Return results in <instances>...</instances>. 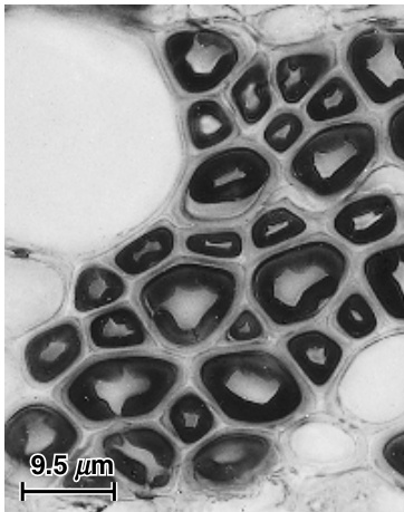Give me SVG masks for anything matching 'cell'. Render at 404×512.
I'll list each match as a JSON object with an SVG mask.
<instances>
[{"label":"cell","instance_id":"cell-25","mask_svg":"<svg viewBox=\"0 0 404 512\" xmlns=\"http://www.w3.org/2000/svg\"><path fill=\"white\" fill-rule=\"evenodd\" d=\"M360 106L353 84L342 75H334L311 94L305 114L314 123L334 122L357 113Z\"/></svg>","mask_w":404,"mask_h":512},{"label":"cell","instance_id":"cell-8","mask_svg":"<svg viewBox=\"0 0 404 512\" xmlns=\"http://www.w3.org/2000/svg\"><path fill=\"white\" fill-rule=\"evenodd\" d=\"M80 424L69 411L54 404L22 405L6 420V462L27 476L61 475L82 446Z\"/></svg>","mask_w":404,"mask_h":512},{"label":"cell","instance_id":"cell-28","mask_svg":"<svg viewBox=\"0 0 404 512\" xmlns=\"http://www.w3.org/2000/svg\"><path fill=\"white\" fill-rule=\"evenodd\" d=\"M336 328L349 340L362 342L378 332L379 315L367 295L353 291L346 295L334 312Z\"/></svg>","mask_w":404,"mask_h":512},{"label":"cell","instance_id":"cell-6","mask_svg":"<svg viewBox=\"0 0 404 512\" xmlns=\"http://www.w3.org/2000/svg\"><path fill=\"white\" fill-rule=\"evenodd\" d=\"M379 133L367 121H348L316 131L296 150L288 172L298 188L320 200L351 190L378 158Z\"/></svg>","mask_w":404,"mask_h":512},{"label":"cell","instance_id":"cell-15","mask_svg":"<svg viewBox=\"0 0 404 512\" xmlns=\"http://www.w3.org/2000/svg\"><path fill=\"white\" fill-rule=\"evenodd\" d=\"M397 202L386 193H371L344 205L332 219V229L344 243L358 248L382 243L399 226Z\"/></svg>","mask_w":404,"mask_h":512},{"label":"cell","instance_id":"cell-19","mask_svg":"<svg viewBox=\"0 0 404 512\" xmlns=\"http://www.w3.org/2000/svg\"><path fill=\"white\" fill-rule=\"evenodd\" d=\"M217 414L204 394L186 389L172 396L161 424L181 448H195L217 429Z\"/></svg>","mask_w":404,"mask_h":512},{"label":"cell","instance_id":"cell-2","mask_svg":"<svg viewBox=\"0 0 404 512\" xmlns=\"http://www.w3.org/2000/svg\"><path fill=\"white\" fill-rule=\"evenodd\" d=\"M242 295V276L233 267L184 259L149 275L136 301L150 330L175 351H191L223 330Z\"/></svg>","mask_w":404,"mask_h":512},{"label":"cell","instance_id":"cell-3","mask_svg":"<svg viewBox=\"0 0 404 512\" xmlns=\"http://www.w3.org/2000/svg\"><path fill=\"white\" fill-rule=\"evenodd\" d=\"M195 378L220 417L239 427H277L298 417L309 402L300 376L263 349L210 353L197 363Z\"/></svg>","mask_w":404,"mask_h":512},{"label":"cell","instance_id":"cell-12","mask_svg":"<svg viewBox=\"0 0 404 512\" xmlns=\"http://www.w3.org/2000/svg\"><path fill=\"white\" fill-rule=\"evenodd\" d=\"M345 60L373 105L387 106L404 98V27L364 28L351 38Z\"/></svg>","mask_w":404,"mask_h":512},{"label":"cell","instance_id":"cell-27","mask_svg":"<svg viewBox=\"0 0 404 512\" xmlns=\"http://www.w3.org/2000/svg\"><path fill=\"white\" fill-rule=\"evenodd\" d=\"M61 475L63 486L76 491L114 495L118 486L124 487L94 448L76 452Z\"/></svg>","mask_w":404,"mask_h":512},{"label":"cell","instance_id":"cell-11","mask_svg":"<svg viewBox=\"0 0 404 512\" xmlns=\"http://www.w3.org/2000/svg\"><path fill=\"white\" fill-rule=\"evenodd\" d=\"M162 55L173 83L181 93L204 96L216 92L243 61L242 46L215 28H187L169 34Z\"/></svg>","mask_w":404,"mask_h":512},{"label":"cell","instance_id":"cell-30","mask_svg":"<svg viewBox=\"0 0 404 512\" xmlns=\"http://www.w3.org/2000/svg\"><path fill=\"white\" fill-rule=\"evenodd\" d=\"M304 132L305 123L301 115L293 111H283L266 124L263 140L269 150L283 156L295 148Z\"/></svg>","mask_w":404,"mask_h":512},{"label":"cell","instance_id":"cell-20","mask_svg":"<svg viewBox=\"0 0 404 512\" xmlns=\"http://www.w3.org/2000/svg\"><path fill=\"white\" fill-rule=\"evenodd\" d=\"M333 65L334 54L327 47L282 56L275 66L274 79L283 102L288 105L302 103L331 72Z\"/></svg>","mask_w":404,"mask_h":512},{"label":"cell","instance_id":"cell-17","mask_svg":"<svg viewBox=\"0 0 404 512\" xmlns=\"http://www.w3.org/2000/svg\"><path fill=\"white\" fill-rule=\"evenodd\" d=\"M285 351L304 379L316 389L326 388L345 361L341 342L321 330H304L288 336Z\"/></svg>","mask_w":404,"mask_h":512},{"label":"cell","instance_id":"cell-24","mask_svg":"<svg viewBox=\"0 0 404 512\" xmlns=\"http://www.w3.org/2000/svg\"><path fill=\"white\" fill-rule=\"evenodd\" d=\"M187 139L197 153L223 146L236 134V123L224 104L215 99L192 102L185 114Z\"/></svg>","mask_w":404,"mask_h":512},{"label":"cell","instance_id":"cell-21","mask_svg":"<svg viewBox=\"0 0 404 512\" xmlns=\"http://www.w3.org/2000/svg\"><path fill=\"white\" fill-rule=\"evenodd\" d=\"M177 235L168 225H158L134 238L113 256L115 269L128 278L155 273L175 254Z\"/></svg>","mask_w":404,"mask_h":512},{"label":"cell","instance_id":"cell-1","mask_svg":"<svg viewBox=\"0 0 404 512\" xmlns=\"http://www.w3.org/2000/svg\"><path fill=\"white\" fill-rule=\"evenodd\" d=\"M184 376V367L167 355L113 353L81 365L57 396L86 428H113L156 417L178 392Z\"/></svg>","mask_w":404,"mask_h":512},{"label":"cell","instance_id":"cell-22","mask_svg":"<svg viewBox=\"0 0 404 512\" xmlns=\"http://www.w3.org/2000/svg\"><path fill=\"white\" fill-rule=\"evenodd\" d=\"M229 98L247 127L263 122L274 105L271 71L264 56H258L240 73L230 88Z\"/></svg>","mask_w":404,"mask_h":512},{"label":"cell","instance_id":"cell-14","mask_svg":"<svg viewBox=\"0 0 404 512\" xmlns=\"http://www.w3.org/2000/svg\"><path fill=\"white\" fill-rule=\"evenodd\" d=\"M86 351V335L74 320H64L44 328L28 340L23 350V366L28 381L46 388L61 381L78 365Z\"/></svg>","mask_w":404,"mask_h":512},{"label":"cell","instance_id":"cell-4","mask_svg":"<svg viewBox=\"0 0 404 512\" xmlns=\"http://www.w3.org/2000/svg\"><path fill=\"white\" fill-rule=\"evenodd\" d=\"M350 269L348 253L334 241L305 240L259 260L250 274L249 293L273 326L296 327L334 301Z\"/></svg>","mask_w":404,"mask_h":512},{"label":"cell","instance_id":"cell-9","mask_svg":"<svg viewBox=\"0 0 404 512\" xmlns=\"http://www.w3.org/2000/svg\"><path fill=\"white\" fill-rule=\"evenodd\" d=\"M93 448L124 487L141 494L172 488L182 465L179 444L155 423L113 427L95 439Z\"/></svg>","mask_w":404,"mask_h":512},{"label":"cell","instance_id":"cell-26","mask_svg":"<svg viewBox=\"0 0 404 512\" xmlns=\"http://www.w3.org/2000/svg\"><path fill=\"white\" fill-rule=\"evenodd\" d=\"M307 230L309 222L300 212L278 206L265 210L254 220L249 239L256 250H271L301 238Z\"/></svg>","mask_w":404,"mask_h":512},{"label":"cell","instance_id":"cell-16","mask_svg":"<svg viewBox=\"0 0 404 512\" xmlns=\"http://www.w3.org/2000/svg\"><path fill=\"white\" fill-rule=\"evenodd\" d=\"M86 341L94 352H130L147 347L150 327L141 313L128 304H117L95 313L85 325Z\"/></svg>","mask_w":404,"mask_h":512},{"label":"cell","instance_id":"cell-18","mask_svg":"<svg viewBox=\"0 0 404 512\" xmlns=\"http://www.w3.org/2000/svg\"><path fill=\"white\" fill-rule=\"evenodd\" d=\"M362 277L383 313L404 324V240L365 257Z\"/></svg>","mask_w":404,"mask_h":512},{"label":"cell","instance_id":"cell-7","mask_svg":"<svg viewBox=\"0 0 404 512\" xmlns=\"http://www.w3.org/2000/svg\"><path fill=\"white\" fill-rule=\"evenodd\" d=\"M353 422L383 427L404 417V332L378 338L353 357L335 393Z\"/></svg>","mask_w":404,"mask_h":512},{"label":"cell","instance_id":"cell-32","mask_svg":"<svg viewBox=\"0 0 404 512\" xmlns=\"http://www.w3.org/2000/svg\"><path fill=\"white\" fill-rule=\"evenodd\" d=\"M381 458L393 475L404 481V430L394 433L383 443Z\"/></svg>","mask_w":404,"mask_h":512},{"label":"cell","instance_id":"cell-10","mask_svg":"<svg viewBox=\"0 0 404 512\" xmlns=\"http://www.w3.org/2000/svg\"><path fill=\"white\" fill-rule=\"evenodd\" d=\"M273 439L250 430H228L198 444L182 465L187 485L206 494H229L263 478L277 462Z\"/></svg>","mask_w":404,"mask_h":512},{"label":"cell","instance_id":"cell-29","mask_svg":"<svg viewBox=\"0 0 404 512\" xmlns=\"http://www.w3.org/2000/svg\"><path fill=\"white\" fill-rule=\"evenodd\" d=\"M187 254L214 262H236L246 250L245 238L234 229L198 231L184 239Z\"/></svg>","mask_w":404,"mask_h":512},{"label":"cell","instance_id":"cell-13","mask_svg":"<svg viewBox=\"0 0 404 512\" xmlns=\"http://www.w3.org/2000/svg\"><path fill=\"white\" fill-rule=\"evenodd\" d=\"M21 275L12 272L11 314L12 323L7 331L12 336L22 335L50 322L61 312L66 298V277L59 268L42 262H25Z\"/></svg>","mask_w":404,"mask_h":512},{"label":"cell","instance_id":"cell-5","mask_svg":"<svg viewBox=\"0 0 404 512\" xmlns=\"http://www.w3.org/2000/svg\"><path fill=\"white\" fill-rule=\"evenodd\" d=\"M275 162L252 146L211 153L191 171L180 212L194 224H221L246 217L274 186Z\"/></svg>","mask_w":404,"mask_h":512},{"label":"cell","instance_id":"cell-33","mask_svg":"<svg viewBox=\"0 0 404 512\" xmlns=\"http://www.w3.org/2000/svg\"><path fill=\"white\" fill-rule=\"evenodd\" d=\"M387 139L392 156L404 163V103L393 111L388 120Z\"/></svg>","mask_w":404,"mask_h":512},{"label":"cell","instance_id":"cell-31","mask_svg":"<svg viewBox=\"0 0 404 512\" xmlns=\"http://www.w3.org/2000/svg\"><path fill=\"white\" fill-rule=\"evenodd\" d=\"M266 327L252 308L245 307L229 323L224 340L229 344H249L263 340Z\"/></svg>","mask_w":404,"mask_h":512},{"label":"cell","instance_id":"cell-23","mask_svg":"<svg viewBox=\"0 0 404 512\" xmlns=\"http://www.w3.org/2000/svg\"><path fill=\"white\" fill-rule=\"evenodd\" d=\"M128 292L119 270L101 264L85 266L75 279L73 308L81 315L95 314L117 305Z\"/></svg>","mask_w":404,"mask_h":512}]
</instances>
